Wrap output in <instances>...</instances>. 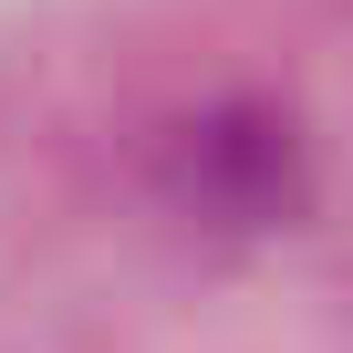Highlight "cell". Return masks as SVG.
I'll return each mask as SVG.
<instances>
[{"mask_svg":"<svg viewBox=\"0 0 353 353\" xmlns=\"http://www.w3.org/2000/svg\"><path fill=\"white\" fill-rule=\"evenodd\" d=\"M312 135L260 104V94H219L198 114H176L156 135V198L166 219H188L208 239H270L312 208Z\"/></svg>","mask_w":353,"mask_h":353,"instance_id":"6da1fadb","label":"cell"}]
</instances>
